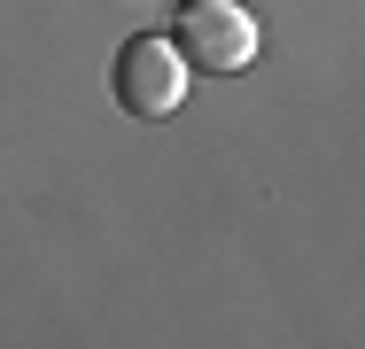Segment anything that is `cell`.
<instances>
[{"instance_id": "obj_1", "label": "cell", "mask_w": 365, "mask_h": 349, "mask_svg": "<svg viewBox=\"0 0 365 349\" xmlns=\"http://www.w3.org/2000/svg\"><path fill=\"white\" fill-rule=\"evenodd\" d=\"M257 39H264V31H257V16H249L241 0H187L171 47H179L187 70H218V78H225V70L257 63Z\"/></svg>"}, {"instance_id": "obj_2", "label": "cell", "mask_w": 365, "mask_h": 349, "mask_svg": "<svg viewBox=\"0 0 365 349\" xmlns=\"http://www.w3.org/2000/svg\"><path fill=\"white\" fill-rule=\"evenodd\" d=\"M187 78L195 70L179 63V47L171 39H133L125 55H117V70H109V85H117V109L125 117H171L179 101H187Z\"/></svg>"}]
</instances>
